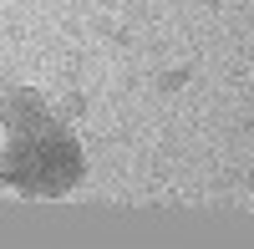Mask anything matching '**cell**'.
Listing matches in <instances>:
<instances>
[{"mask_svg": "<svg viewBox=\"0 0 254 249\" xmlns=\"http://www.w3.org/2000/svg\"><path fill=\"white\" fill-rule=\"evenodd\" d=\"M81 112H87V97H81V92H66V97L56 102V117H66V122L81 117Z\"/></svg>", "mask_w": 254, "mask_h": 249, "instance_id": "3957f363", "label": "cell"}, {"mask_svg": "<svg viewBox=\"0 0 254 249\" xmlns=\"http://www.w3.org/2000/svg\"><path fill=\"white\" fill-rule=\"evenodd\" d=\"M0 92H10V76H5V71H0Z\"/></svg>", "mask_w": 254, "mask_h": 249, "instance_id": "8992f818", "label": "cell"}, {"mask_svg": "<svg viewBox=\"0 0 254 249\" xmlns=\"http://www.w3.org/2000/svg\"><path fill=\"white\" fill-rule=\"evenodd\" d=\"M0 188H10V163H5V153H0Z\"/></svg>", "mask_w": 254, "mask_h": 249, "instance_id": "5b68a950", "label": "cell"}, {"mask_svg": "<svg viewBox=\"0 0 254 249\" xmlns=\"http://www.w3.org/2000/svg\"><path fill=\"white\" fill-rule=\"evenodd\" d=\"M183 81H188V71H163V76H158V87H163V92H178Z\"/></svg>", "mask_w": 254, "mask_h": 249, "instance_id": "277c9868", "label": "cell"}, {"mask_svg": "<svg viewBox=\"0 0 254 249\" xmlns=\"http://www.w3.org/2000/svg\"><path fill=\"white\" fill-rule=\"evenodd\" d=\"M41 193L36 198H51V193H66L81 183V148L66 137V127L61 132H41Z\"/></svg>", "mask_w": 254, "mask_h": 249, "instance_id": "6da1fadb", "label": "cell"}, {"mask_svg": "<svg viewBox=\"0 0 254 249\" xmlns=\"http://www.w3.org/2000/svg\"><path fill=\"white\" fill-rule=\"evenodd\" d=\"M51 117L46 107V97H41L36 87H10V92H0V127H5L10 137H31L41 132V122Z\"/></svg>", "mask_w": 254, "mask_h": 249, "instance_id": "7a4b0ae2", "label": "cell"}, {"mask_svg": "<svg viewBox=\"0 0 254 249\" xmlns=\"http://www.w3.org/2000/svg\"><path fill=\"white\" fill-rule=\"evenodd\" d=\"M249 188H254V178H249Z\"/></svg>", "mask_w": 254, "mask_h": 249, "instance_id": "52a82bcc", "label": "cell"}]
</instances>
